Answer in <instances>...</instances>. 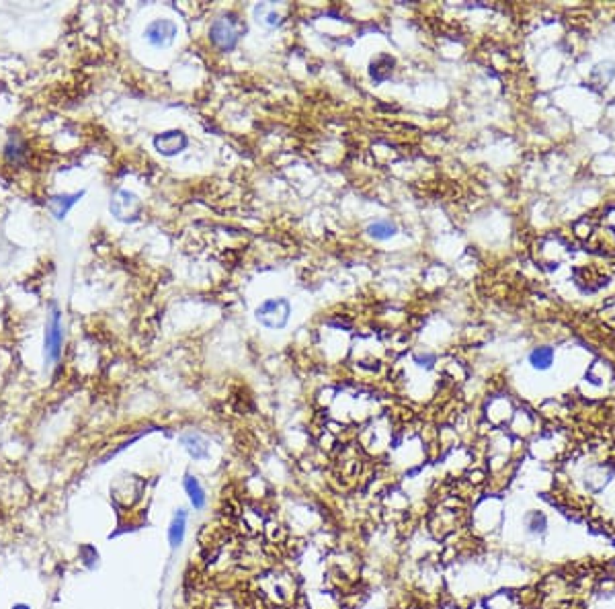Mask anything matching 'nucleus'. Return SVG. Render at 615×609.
Returning <instances> with one entry per match:
<instances>
[{
	"label": "nucleus",
	"instance_id": "obj_12",
	"mask_svg": "<svg viewBox=\"0 0 615 609\" xmlns=\"http://www.w3.org/2000/svg\"><path fill=\"white\" fill-rule=\"evenodd\" d=\"M367 236L378 240V242H384V240H390L398 234V226L392 222V220H374L367 224L365 228Z\"/></svg>",
	"mask_w": 615,
	"mask_h": 609
},
{
	"label": "nucleus",
	"instance_id": "obj_4",
	"mask_svg": "<svg viewBox=\"0 0 615 609\" xmlns=\"http://www.w3.org/2000/svg\"><path fill=\"white\" fill-rule=\"evenodd\" d=\"M177 35H179V27L172 19H154L144 29V39L156 50L170 48Z\"/></svg>",
	"mask_w": 615,
	"mask_h": 609
},
{
	"label": "nucleus",
	"instance_id": "obj_13",
	"mask_svg": "<svg viewBox=\"0 0 615 609\" xmlns=\"http://www.w3.org/2000/svg\"><path fill=\"white\" fill-rule=\"evenodd\" d=\"M530 363H532L534 369H539V371L547 369V367L554 363V349L552 347L534 349V351L530 353Z\"/></svg>",
	"mask_w": 615,
	"mask_h": 609
},
{
	"label": "nucleus",
	"instance_id": "obj_6",
	"mask_svg": "<svg viewBox=\"0 0 615 609\" xmlns=\"http://www.w3.org/2000/svg\"><path fill=\"white\" fill-rule=\"evenodd\" d=\"M109 209H111V214H113L117 220H136L138 214H140V209H142V201L138 199L136 193L123 189V191H119V193L113 197Z\"/></svg>",
	"mask_w": 615,
	"mask_h": 609
},
{
	"label": "nucleus",
	"instance_id": "obj_5",
	"mask_svg": "<svg viewBox=\"0 0 615 609\" xmlns=\"http://www.w3.org/2000/svg\"><path fill=\"white\" fill-rule=\"evenodd\" d=\"M187 146H189V138L181 130H168V132L154 136V150L166 158L181 154L183 150H187Z\"/></svg>",
	"mask_w": 615,
	"mask_h": 609
},
{
	"label": "nucleus",
	"instance_id": "obj_7",
	"mask_svg": "<svg viewBox=\"0 0 615 609\" xmlns=\"http://www.w3.org/2000/svg\"><path fill=\"white\" fill-rule=\"evenodd\" d=\"M183 491H185V495H187V499H189V503H191V507L195 511H203L205 509V505H208V493H205V488H203V484L199 482L197 476L185 474V478H183Z\"/></svg>",
	"mask_w": 615,
	"mask_h": 609
},
{
	"label": "nucleus",
	"instance_id": "obj_11",
	"mask_svg": "<svg viewBox=\"0 0 615 609\" xmlns=\"http://www.w3.org/2000/svg\"><path fill=\"white\" fill-rule=\"evenodd\" d=\"M394 72V58L387 56V54H382L378 58H374L370 62V79L376 83V85H382L385 83Z\"/></svg>",
	"mask_w": 615,
	"mask_h": 609
},
{
	"label": "nucleus",
	"instance_id": "obj_9",
	"mask_svg": "<svg viewBox=\"0 0 615 609\" xmlns=\"http://www.w3.org/2000/svg\"><path fill=\"white\" fill-rule=\"evenodd\" d=\"M84 197V191H78V193H62V195H54L50 199V211L54 214L56 220H64L66 214L77 205L78 201Z\"/></svg>",
	"mask_w": 615,
	"mask_h": 609
},
{
	"label": "nucleus",
	"instance_id": "obj_10",
	"mask_svg": "<svg viewBox=\"0 0 615 609\" xmlns=\"http://www.w3.org/2000/svg\"><path fill=\"white\" fill-rule=\"evenodd\" d=\"M181 445L187 449V453L193 457V460H205L210 455V441L199 433H185L181 435Z\"/></svg>",
	"mask_w": 615,
	"mask_h": 609
},
{
	"label": "nucleus",
	"instance_id": "obj_8",
	"mask_svg": "<svg viewBox=\"0 0 615 609\" xmlns=\"http://www.w3.org/2000/svg\"><path fill=\"white\" fill-rule=\"evenodd\" d=\"M187 522H189V513L185 509H179L172 515V519L168 523V531H166L170 550H179L183 546L185 535H187Z\"/></svg>",
	"mask_w": 615,
	"mask_h": 609
},
{
	"label": "nucleus",
	"instance_id": "obj_2",
	"mask_svg": "<svg viewBox=\"0 0 615 609\" xmlns=\"http://www.w3.org/2000/svg\"><path fill=\"white\" fill-rule=\"evenodd\" d=\"M242 25H240V21L236 19V14H224V17H218V19H214L212 21V25H210V29H208V37H210V41L218 48V50H222V52H232L236 45H238V41H240V35H242Z\"/></svg>",
	"mask_w": 615,
	"mask_h": 609
},
{
	"label": "nucleus",
	"instance_id": "obj_14",
	"mask_svg": "<svg viewBox=\"0 0 615 609\" xmlns=\"http://www.w3.org/2000/svg\"><path fill=\"white\" fill-rule=\"evenodd\" d=\"M254 14H256V21H261L265 27H271L273 29V27H279L281 25V14L277 10L265 6V4H259L254 8Z\"/></svg>",
	"mask_w": 615,
	"mask_h": 609
},
{
	"label": "nucleus",
	"instance_id": "obj_3",
	"mask_svg": "<svg viewBox=\"0 0 615 609\" xmlns=\"http://www.w3.org/2000/svg\"><path fill=\"white\" fill-rule=\"evenodd\" d=\"M62 345H64V327H62V314L60 310H52L50 320L46 324V337H43V351L46 359L50 363H58L62 357Z\"/></svg>",
	"mask_w": 615,
	"mask_h": 609
},
{
	"label": "nucleus",
	"instance_id": "obj_1",
	"mask_svg": "<svg viewBox=\"0 0 615 609\" xmlns=\"http://www.w3.org/2000/svg\"><path fill=\"white\" fill-rule=\"evenodd\" d=\"M254 318L265 329L281 331V329L288 327V322L292 318V304H290L288 298H269V300H263L256 306V310H254Z\"/></svg>",
	"mask_w": 615,
	"mask_h": 609
},
{
	"label": "nucleus",
	"instance_id": "obj_15",
	"mask_svg": "<svg viewBox=\"0 0 615 609\" xmlns=\"http://www.w3.org/2000/svg\"><path fill=\"white\" fill-rule=\"evenodd\" d=\"M10 609H33L29 603H23V601H17V603H12Z\"/></svg>",
	"mask_w": 615,
	"mask_h": 609
}]
</instances>
